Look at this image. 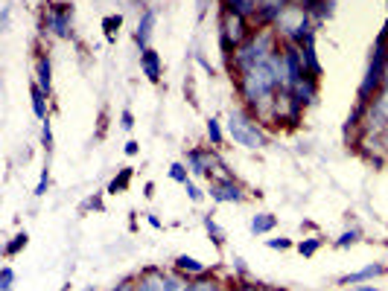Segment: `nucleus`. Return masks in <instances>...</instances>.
Instances as JSON below:
<instances>
[{
  "label": "nucleus",
  "mask_w": 388,
  "mask_h": 291,
  "mask_svg": "<svg viewBox=\"0 0 388 291\" xmlns=\"http://www.w3.org/2000/svg\"><path fill=\"white\" fill-rule=\"evenodd\" d=\"M385 62H388V27L377 35V41H374V55H371V62H368V73H365V79L359 85V102L368 105L374 100V96L382 90V76H385Z\"/></svg>",
  "instance_id": "f257e3e1"
},
{
  "label": "nucleus",
  "mask_w": 388,
  "mask_h": 291,
  "mask_svg": "<svg viewBox=\"0 0 388 291\" xmlns=\"http://www.w3.org/2000/svg\"><path fill=\"white\" fill-rule=\"evenodd\" d=\"M228 137L234 140L237 146L242 149H263L266 146V131L260 128V123L254 120V116H248L245 111L234 108L228 114Z\"/></svg>",
  "instance_id": "f03ea898"
},
{
  "label": "nucleus",
  "mask_w": 388,
  "mask_h": 291,
  "mask_svg": "<svg viewBox=\"0 0 388 291\" xmlns=\"http://www.w3.org/2000/svg\"><path fill=\"white\" fill-rule=\"evenodd\" d=\"M313 18H309L301 6H289L283 15H280V21H278V35H283V41L286 44H304L309 35H313Z\"/></svg>",
  "instance_id": "7ed1b4c3"
},
{
  "label": "nucleus",
  "mask_w": 388,
  "mask_h": 291,
  "mask_svg": "<svg viewBox=\"0 0 388 291\" xmlns=\"http://www.w3.org/2000/svg\"><path fill=\"white\" fill-rule=\"evenodd\" d=\"M254 32V29H248V21L245 18H237V15H222V29H219V41H222V53L225 58H231V53H234L245 38Z\"/></svg>",
  "instance_id": "20e7f679"
},
{
  "label": "nucleus",
  "mask_w": 388,
  "mask_h": 291,
  "mask_svg": "<svg viewBox=\"0 0 388 291\" xmlns=\"http://www.w3.org/2000/svg\"><path fill=\"white\" fill-rule=\"evenodd\" d=\"M187 169H190V175H199V178H210L216 169L222 175H228L225 163L213 154V149H193V151H187Z\"/></svg>",
  "instance_id": "39448f33"
},
{
  "label": "nucleus",
  "mask_w": 388,
  "mask_h": 291,
  "mask_svg": "<svg viewBox=\"0 0 388 291\" xmlns=\"http://www.w3.org/2000/svg\"><path fill=\"white\" fill-rule=\"evenodd\" d=\"M47 29L56 35V38H70V27H73V6L70 4H53L47 9V18H44Z\"/></svg>",
  "instance_id": "423d86ee"
},
{
  "label": "nucleus",
  "mask_w": 388,
  "mask_h": 291,
  "mask_svg": "<svg viewBox=\"0 0 388 291\" xmlns=\"http://www.w3.org/2000/svg\"><path fill=\"white\" fill-rule=\"evenodd\" d=\"M210 198L216 201V204H240L242 198H245V192H242V187L231 178V175H222V178H216L210 184Z\"/></svg>",
  "instance_id": "0eeeda50"
},
{
  "label": "nucleus",
  "mask_w": 388,
  "mask_h": 291,
  "mask_svg": "<svg viewBox=\"0 0 388 291\" xmlns=\"http://www.w3.org/2000/svg\"><path fill=\"white\" fill-rule=\"evenodd\" d=\"M292 6V0H257V9H254V21L257 29H269L271 24L280 21V15Z\"/></svg>",
  "instance_id": "6e6552de"
},
{
  "label": "nucleus",
  "mask_w": 388,
  "mask_h": 291,
  "mask_svg": "<svg viewBox=\"0 0 388 291\" xmlns=\"http://www.w3.org/2000/svg\"><path fill=\"white\" fill-rule=\"evenodd\" d=\"M289 93H292V100H295V102H301L304 108H306V105H313V102L318 100V79H316V76H309V73H306L304 79H301L292 90H289Z\"/></svg>",
  "instance_id": "1a4fd4ad"
},
{
  "label": "nucleus",
  "mask_w": 388,
  "mask_h": 291,
  "mask_svg": "<svg viewBox=\"0 0 388 291\" xmlns=\"http://www.w3.org/2000/svg\"><path fill=\"white\" fill-rule=\"evenodd\" d=\"M138 291H172L169 285V277L158 268H149L146 274H141L138 280Z\"/></svg>",
  "instance_id": "9d476101"
},
{
  "label": "nucleus",
  "mask_w": 388,
  "mask_h": 291,
  "mask_svg": "<svg viewBox=\"0 0 388 291\" xmlns=\"http://www.w3.org/2000/svg\"><path fill=\"white\" fill-rule=\"evenodd\" d=\"M155 21H158V15H155V9H146L143 18L138 21V32H134V41H138L141 53L149 50V41H152V32H155Z\"/></svg>",
  "instance_id": "9b49d317"
},
{
  "label": "nucleus",
  "mask_w": 388,
  "mask_h": 291,
  "mask_svg": "<svg viewBox=\"0 0 388 291\" xmlns=\"http://www.w3.org/2000/svg\"><path fill=\"white\" fill-rule=\"evenodd\" d=\"M382 274H388V268L385 265H365V268H359V271H354V274H344L342 280H339V285H359V283H368V280H374V277H382Z\"/></svg>",
  "instance_id": "f8f14e48"
},
{
  "label": "nucleus",
  "mask_w": 388,
  "mask_h": 291,
  "mask_svg": "<svg viewBox=\"0 0 388 291\" xmlns=\"http://www.w3.org/2000/svg\"><path fill=\"white\" fill-rule=\"evenodd\" d=\"M141 70H143V76L149 82H161V55L152 47L141 53Z\"/></svg>",
  "instance_id": "ddd939ff"
},
{
  "label": "nucleus",
  "mask_w": 388,
  "mask_h": 291,
  "mask_svg": "<svg viewBox=\"0 0 388 291\" xmlns=\"http://www.w3.org/2000/svg\"><path fill=\"white\" fill-rule=\"evenodd\" d=\"M35 85L41 88L44 93H50V88H53V67H50V55L47 53H41L35 58Z\"/></svg>",
  "instance_id": "4468645a"
},
{
  "label": "nucleus",
  "mask_w": 388,
  "mask_h": 291,
  "mask_svg": "<svg viewBox=\"0 0 388 291\" xmlns=\"http://www.w3.org/2000/svg\"><path fill=\"white\" fill-rule=\"evenodd\" d=\"M301 53H304V65H306V73L309 76H321V62H318V55H316V32L306 38V41L301 44Z\"/></svg>",
  "instance_id": "2eb2a0df"
},
{
  "label": "nucleus",
  "mask_w": 388,
  "mask_h": 291,
  "mask_svg": "<svg viewBox=\"0 0 388 291\" xmlns=\"http://www.w3.org/2000/svg\"><path fill=\"white\" fill-rule=\"evenodd\" d=\"M222 6L228 15H237V18H254V9H257V0H222Z\"/></svg>",
  "instance_id": "dca6fc26"
},
{
  "label": "nucleus",
  "mask_w": 388,
  "mask_h": 291,
  "mask_svg": "<svg viewBox=\"0 0 388 291\" xmlns=\"http://www.w3.org/2000/svg\"><path fill=\"white\" fill-rule=\"evenodd\" d=\"M176 268L181 271V274H190V277H205V274H207V265L199 262L196 257H187V254H181V257L176 259Z\"/></svg>",
  "instance_id": "f3484780"
},
{
  "label": "nucleus",
  "mask_w": 388,
  "mask_h": 291,
  "mask_svg": "<svg viewBox=\"0 0 388 291\" xmlns=\"http://www.w3.org/2000/svg\"><path fill=\"white\" fill-rule=\"evenodd\" d=\"M275 224H278V219L271 216V212H257V216L251 219V233H254V236H263V233L275 230Z\"/></svg>",
  "instance_id": "a211bd4d"
},
{
  "label": "nucleus",
  "mask_w": 388,
  "mask_h": 291,
  "mask_svg": "<svg viewBox=\"0 0 388 291\" xmlns=\"http://www.w3.org/2000/svg\"><path fill=\"white\" fill-rule=\"evenodd\" d=\"M47 96H50V93H44L38 85H32V114H35L41 123L50 120V116H47Z\"/></svg>",
  "instance_id": "6ab92c4d"
},
{
  "label": "nucleus",
  "mask_w": 388,
  "mask_h": 291,
  "mask_svg": "<svg viewBox=\"0 0 388 291\" xmlns=\"http://www.w3.org/2000/svg\"><path fill=\"white\" fill-rule=\"evenodd\" d=\"M301 9L309 18H324L330 15V0H301Z\"/></svg>",
  "instance_id": "aec40b11"
},
{
  "label": "nucleus",
  "mask_w": 388,
  "mask_h": 291,
  "mask_svg": "<svg viewBox=\"0 0 388 291\" xmlns=\"http://www.w3.org/2000/svg\"><path fill=\"white\" fill-rule=\"evenodd\" d=\"M131 169L126 166V169H120V175H117V178H114L111 184H108V192H111V196H117V192H126V187H129V181H131Z\"/></svg>",
  "instance_id": "412c9836"
},
{
  "label": "nucleus",
  "mask_w": 388,
  "mask_h": 291,
  "mask_svg": "<svg viewBox=\"0 0 388 291\" xmlns=\"http://www.w3.org/2000/svg\"><path fill=\"white\" fill-rule=\"evenodd\" d=\"M207 140H210V146H222V140H225V134H222V126H219V120H207Z\"/></svg>",
  "instance_id": "4be33fe9"
},
{
  "label": "nucleus",
  "mask_w": 388,
  "mask_h": 291,
  "mask_svg": "<svg viewBox=\"0 0 388 291\" xmlns=\"http://www.w3.org/2000/svg\"><path fill=\"white\" fill-rule=\"evenodd\" d=\"M169 178H172V181H179V184L184 187V184L190 181V169H187L184 163H172V166H169Z\"/></svg>",
  "instance_id": "5701e85b"
},
{
  "label": "nucleus",
  "mask_w": 388,
  "mask_h": 291,
  "mask_svg": "<svg viewBox=\"0 0 388 291\" xmlns=\"http://www.w3.org/2000/svg\"><path fill=\"white\" fill-rule=\"evenodd\" d=\"M27 242H30V236H27V233H18V236H15V239L6 245V254H9V257H15L21 248H27Z\"/></svg>",
  "instance_id": "b1692460"
},
{
  "label": "nucleus",
  "mask_w": 388,
  "mask_h": 291,
  "mask_svg": "<svg viewBox=\"0 0 388 291\" xmlns=\"http://www.w3.org/2000/svg\"><path fill=\"white\" fill-rule=\"evenodd\" d=\"M205 227H207V233H210V236H213V242H216V245H222V242H225V236H222V230H219V224H216V222H213L210 216H205Z\"/></svg>",
  "instance_id": "393cba45"
},
{
  "label": "nucleus",
  "mask_w": 388,
  "mask_h": 291,
  "mask_svg": "<svg viewBox=\"0 0 388 291\" xmlns=\"http://www.w3.org/2000/svg\"><path fill=\"white\" fill-rule=\"evenodd\" d=\"M321 248V239H304L301 245H298V250H301V257H313L316 250Z\"/></svg>",
  "instance_id": "a878e982"
},
{
  "label": "nucleus",
  "mask_w": 388,
  "mask_h": 291,
  "mask_svg": "<svg viewBox=\"0 0 388 291\" xmlns=\"http://www.w3.org/2000/svg\"><path fill=\"white\" fill-rule=\"evenodd\" d=\"M12 283H15V271L6 265L0 271V291H12Z\"/></svg>",
  "instance_id": "bb28decb"
},
{
  "label": "nucleus",
  "mask_w": 388,
  "mask_h": 291,
  "mask_svg": "<svg viewBox=\"0 0 388 291\" xmlns=\"http://www.w3.org/2000/svg\"><path fill=\"white\" fill-rule=\"evenodd\" d=\"M103 27L108 29V38H114V29L123 27V18L120 15H111V18H105V21H103Z\"/></svg>",
  "instance_id": "cd10ccee"
},
{
  "label": "nucleus",
  "mask_w": 388,
  "mask_h": 291,
  "mask_svg": "<svg viewBox=\"0 0 388 291\" xmlns=\"http://www.w3.org/2000/svg\"><path fill=\"white\" fill-rule=\"evenodd\" d=\"M356 239H359V230H344L336 245H339V248H347V245H354Z\"/></svg>",
  "instance_id": "c85d7f7f"
},
{
  "label": "nucleus",
  "mask_w": 388,
  "mask_h": 291,
  "mask_svg": "<svg viewBox=\"0 0 388 291\" xmlns=\"http://www.w3.org/2000/svg\"><path fill=\"white\" fill-rule=\"evenodd\" d=\"M190 291H219V283H213V280H199V283H193Z\"/></svg>",
  "instance_id": "c756f323"
},
{
  "label": "nucleus",
  "mask_w": 388,
  "mask_h": 291,
  "mask_svg": "<svg viewBox=\"0 0 388 291\" xmlns=\"http://www.w3.org/2000/svg\"><path fill=\"white\" fill-rule=\"evenodd\" d=\"M47 187H50V172L44 169V172H41V178H38V187H35V196H44V192H47Z\"/></svg>",
  "instance_id": "7c9ffc66"
},
{
  "label": "nucleus",
  "mask_w": 388,
  "mask_h": 291,
  "mask_svg": "<svg viewBox=\"0 0 388 291\" xmlns=\"http://www.w3.org/2000/svg\"><path fill=\"white\" fill-rule=\"evenodd\" d=\"M184 189L190 192V198H193V201H202V196H205V192H202L196 184H193V181H187V184H184Z\"/></svg>",
  "instance_id": "2f4dec72"
},
{
  "label": "nucleus",
  "mask_w": 388,
  "mask_h": 291,
  "mask_svg": "<svg viewBox=\"0 0 388 291\" xmlns=\"http://www.w3.org/2000/svg\"><path fill=\"white\" fill-rule=\"evenodd\" d=\"M271 250H286V248H292V242H289V239H269L266 242Z\"/></svg>",
  "instance_id": "473e14b6"
},
{
  "label": "nucleus",
  "mask_w": 388,
  "mask_h": 291,
  "mask_svg": "<svg viewBox=\"0 0 388 291\" xmlns=\"http://www.w3.org/2000/svg\"><path fill=\"white\" fill-rule=\"evenodd\" d=\"M41 137H44V149L50 151V149H53V131H50V120H44V131H41Z\"/></svg>",
  "instance_id": "72a5a7b5"
},
{
  "label": "nucleus",
  "mask_w": 388,
  "mask_h": 291,
  "mask_svg": "<svg viewBox=\"0 0 388 291\" xmlns=\"http://www.w3.org/2000/svg\"><path fill=\"white\" fill-rule=\"evenodd\" d=\"M120 126H123L126 131L134 126V116H131V111H123V114H120Z\"/></svg>",
  "instance_id": "f704fd0d"
},
{
  "label": "nucleus",
  "mask_w": 388,
  "mask_h": 291,
  "mask_svg": "<svg viewBox=\"0 0 388 291\" xmlns=\"http://www.w3.org/2000/svg\"><path fill=\"white\" fill-rule=\"evenodd\" d=\"M377 137H380V149H382V151L388 154V126H385V128H382V131L377 134Z\"/></svg>",
  "instance_id": "c9c22d12"
},
{
  "label": "nucleus",
  "mask_w": 388,
  "mask_h": 291,
  "mask_svg": "<svg viewBox=\"0 0 388 291\" xmlns=\"http://www.w3.org/2000/svg\"><path fill=\"white\" fill-rule=\"evenodd\" d=\"M114 291H138V285H131V283L126 280V283H120V285H117V288H114Z\"/></svg>",
  "instance_id": "e433bc0d"
},
{
  "label": "nucleus",
  "mask_w": 388,
  "mask_h": 291,
  "mask_svg": "<svg viewBox=\"0 0 388 291\" xmlns=\"http://www.w3.org/2000/svg\"><path fill=\"white\" fill-rule=\"evenodd\" d=\"M126 154H131V158H134V154H138V143L129 140V143H126Z\"/></svg>",
  "instance_id": "4c0bfd02"
},
{
  "label": "nucleus",
  "mask_w": 388,
  "mask_h": 291,
  "mask_svg": "<svg viewBox=\"0 0 388 291\" xmlns=\"http://www.w3.org/2000/svg\"><path fill=\"white\" fill-rule=\"evenodd\" d=\"M196 6H199V15H205L207 6H210V0H196Z\"/></svg>",
  "instance_id": "58836bf2"
},
{
  "label": "nucleus",
  "mask_w": 388,
  "mask_h": 291,
  "mask_svg": "<svg viewBox=\"0 0 388 291\" xmlns=\"http://www.w3.org/2000/svg\"><path fill=\"white\" fill-rule=\"evenodd\" d=\"M382 90H388V62H385V76H382Z\"/></svg>",
  "instance_id": "ea45409f"
},
{
  "label": "nucleus",
  "mask_w": 388,
  "mask_h": 291,
  "mask_svg": "<svg viewBox=\"0 0 388 291\" xmlns=\"http://www.w3.org/2000/svg\"><path fill=\"white\" fill-rule=\"evenodd\" d=\"M234 291H260V288H254V285H237Z\"/></svg>",
  "instance_id": "a19ab883"
},
{
  "label": "nucleus",
  "mask_w": 388,
  "mask_h": 291,
  "mask_svg": "<svg viewBox=\"0 0 388 291\" xmlns=\"http://www.w3.org/2000/svg\"><path fill=\"white\" fill-rule=\"evenodd\" d=\"M70 288H73V285H70V283H65V285H62V291H70Z\"/></svg>",
  "instance_id": "79ce46f5"
},
{
  "label": "nucleus",
  "mask_w": 388,
  "mask_h": 291,
  "mask_svg": "<svg viewBox=\"0 0 388 291\" xmlns=\"http://www.w3.org/2000/svg\"><path fill=\"white\" fill-rule=\"evenodd\" d=\"M85 291H96V288H93V285H88V288H85Z\"/></svg>",
  "instance_id": "37998d69"
}]
</instances>
